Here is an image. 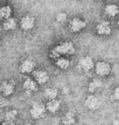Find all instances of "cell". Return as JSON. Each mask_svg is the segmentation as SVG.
<instances>
[{"label": "cell", "instance_id": "1", "mask_svg": "<svg viewBox=\"0 0 119 125\" xmlns=\"http://www.w3.org/2000/svg\"><path fill=\"white\" fill-rule=\"evenodd\" d=\"M75 47L71 42H65L56 46L51 52V57L59 58L62 55H72L75 53Z\"/></svg>", "mask_w": 119, "mask_h": 125}, {"label": "cell", "instance_id": "2", "mask_svg": "<svg viewBox=\"0 0 119 125\" xmlns=\"http://www.w3.org/2000/svg\"><path fill=\"white\" fill-rule=\"evenodd\" d=\"M29 113L33 119H40L45 116L46 108L39 102H35L29 110Z\"/></svg>", "mask_w": 119, "mask_h": 125}, {"label": "cell", "instance_id": "3", "mask_svg": "<svg viewBox=\"0 0 119 125\" xmlns=\"http://www.w3.org/2000/svg\"><path fill=\"white\" fill-rule=\"evenodd\" d=\"M94 67V63L92 58L90 56H85L79 59L78 68L81 71H88Z\"/></svg>", "mask_w": 119, "mask_h": 125}, {"label": "cell", "instance_id": "4", "mask_svg": "<svg viewBox=\"0 0 119 125\" xmlns=\"http://www.w3.org/2000/svg\"><path fill=\"white\" fill-rule=\"evenodd\" d=\"M95 71L96 74L100 77L107 76L110 73L111 67L109 64L106 62H99L95 66Z\"/></svg>", "mask_w": 119, "mask_h": 125}, {"label": "cell", "instance_id": "5", "mask_svg": "<svg viewBox=\"0 0 119 125\" xmlns=\"http://www.w3.org/2000/svg\"><path fill=\"white\" fill-rule=\"evenodd\" d=\"M85 105L87 108L91 111H96L101 106V101L95 95H88L85 102Z\"/></svg>", "mask_w": 119, "mask_h": 125}, {"label": "cell", "instance_id": "6", "mask_svg": "<svg viewBox=\"0 0 119 125\" xmlns=\"http://www.w3.org/2000/svg\"><path fill=\"white\" fill-rule=\"evenodd\" d=\"M96 33L99 35H110L111 33V29L110 23L108 21H102L96 27Z\"/></svg>", "mask_w": 119, "mask_h": 125}, {"label": "cell", "instance_id": "7", "mask_svg": "<svg viewBox=\"0 0 119 125\" xmlns=\"http://www.w3.org/2000/svg\"><path fill=\"white\" fill-rule=\"evenodd\" d=\"M69 27H70V30L72 32L77 33L86 27V23L84 21L81 20L78 18H74L70 21Z\"/></svg>", "mask_w": 119, "mask_h": 125}, {"label": "cell", "instance_id": "8", "mask_svg": "<svg viewBox=\"0 0 119 125\" xmlns=\"http://www.w3.org/2000/svg\"><path fill=\"white\" fill-rule=\"evenodd\" d=\"M20 24V27L24 31L32 30L34 27L35 18L30 15H26L22 18Z\"/></svg>", "mask_w": 119, "mask_h": 125}, {"label": "cell", "instance_id": "9", "mask_svg": "<svg viewBox=\"0 0 119 125\" xmlns=\"http://www.w3.org/2000/svg\"><path fill=\"white\" fill-rule=\"evenodd\" d=\"M23 88L27 95H30L31 93L37 90V85L33 79L27 78L24 83Z\"/></svg>", "mask_w": 119, "mask_h": 125}, {"label": "cell", "instance_id": "10", "mask_svg": "<svg viewBox=\"0 0 119 125\" xmlns=\"http://www.w3.org/2000/svg\"><path fill=\"white\" fill-rule=\"evenodd\" d=\"M33 76L36 82L39 84H44L48 81L49 75L44 71H36L33 73Z\"/></svg>", "mask_w": 119, "mask_h": 125}, {"label": "cell", "instance_id": "11", "mask_svg": "<svg viewBox=\"0 0 119 125\" xmlns=\"http://www.w3.org/2000/svg\"><path fill=\"white\" fill-rule=\"evenodd\" d=\"M14 88L15 86L12 81H5L2 83L1 91L4 96H8L14 93Z\"/></svg>", "mask_w": 119, "mask_h": 125}, {"label": "cell", "instance_id": "12", "mask_svg": "<svg viewBox=\"0 0 119 125\" xmlns=\"http://www.w3.org/2000/svg\"><path fill=\"white\" fill-rule=\"evenodd\" d=\"M35 62L30 59H26L23 62H22L20 67V71L22 73H30L33 71L35 68Z\"/></svg>", "mask_w": 119, "mask_h": 125}, {"label": "cell", "instance_id": "13", "mask_svg": "<svg viewBox=\"0 0 119 125\" xmlns=\"http://www.w3.org/2000/svg\"><path fill=\"white\" fill-rule=\"evenodd\" d=\"M60 108V101L53 99L50 100L46 105V108L50 113L54 114L57 111H59Z\"/></svg>", "mask_w": 119, "mask_h": 125}, {"label": "cell", "instance_id": "14", "mask_svg": "<svg viewBox=\"0 0 119 125\" xmlns=\"http://www.w3.org/2000/svg\"><path fill=\"white\" fill-rule=\"evenodd\" d=\"M119 13V7L115 4L107 5L105 8V14L109 17H115Z\"/></svg>", "mask_w": 119, "mask_h": 125}, {"label": "cell", "instance_id": "15", "mask_svg": "<svg viewBox=\"0 0 119 125\" xmlns=\"http://www.w3.org/2000/svg\"><path fill=\"white\" fill-rule=\"evenodd\" d=\"M62 122L63 125H72L76 122L75 114L72 112H66L62 118Z\"/></svg>", "mask_w": 119, "mask_h": 125}, {"label": "cell", "instance_id": "16", "mask_svg": "<svg viewBox=\"0 0 119 125\" xmlns=\"http://www.w3.org/2000/svg\"><path fill=\"white\" fill-rule=\"evenodd\" d=\"M3 27L6 31H13L17 27V20L14 18L5 19L3 23Z\"/></svg>", "mask_w": 119, "mask_h": 125}, {"label": "cell", "instance_id": "17", "mask_svg": "<svg viewBox=\"0 0 119 125\" xmlns=\"http://www.w3.org/2000/svg\"><path fill=\"white\" fill-rule=\"evenodd\" d=\"M44 97L50 101V100L56 99L58 95V92L54 88H48V89L44 90Z\"/></svg>", "mask_w": 119, "mask_h": 125}, {"label": "cell", "instance_id": "18", "mask_svg": "<svg viewBox=\"0 0 119 125\" xmlns=\"http://www.w3.org/2000/svg\"><path fill=\"white\" fill-rule=\"evenodd\" d=\"M102 85V82L99 79H94L90 83L88 84V90L90 93H94Z\"/></svg>", "mask_w": 119, "mask_h": 125}, {"label": "cell", "instance_id": "19", "mask_svg": "<svg viewBox=\"0 0 119 125\" xmlns=\"http://www.w3.org/2000/svg\"><path fill=\"white\" fill-rule=\"evenodd\" d=\"M56 64L59 68L62 70H66L69 67L70 62L66 58H60L57 59Z\"/></svg>", "mask_w": 119, "mask_h": 125}, {"label": "cell", "instance_id": "20", "mask_svg": "<svg viewBox=\"0 0 119 125\" xmlns=\"http://www.w3.org/2000/svg\"><path fill=\"white\" fill-rule=\"evenodd\" d=\"M11 9L9 5H5L0 9V18L2 19H8L11 17Z\"/></svg>", "mask_w": 119, "mask_h": 125}, {"label": "cell", "instance_id": "21", "mask_svg": "<svg viewBox=\"0 0 119 125\" xmlns=\"http://www.w3.org/2000/svg\"><path fill=\"white\" fill-rule=\"evenodd\" d=\"M17 115V112L14 109H11V110H8L7 111L5 114V118L6 121H14L16 119Z\"/></svg>", "mask_w": 119, "mask_h": 125}, {"label": "cell", "instance_id": "22", "mask_svg": "<svg viewBox=\"0 0 119 125\" xmlns=\"http://www.w3.org/2000/svg\"><path fill=\"white\" fill-rule=\"evenodd\" d=\"M110 100H111V102H115V101L119 100V86L115 90L114 93L111 95Z\"/></svg>", "mask_w": 119, "mask_h": 125}, {"label": "cell", "instance_id": "23", "mask_svg": "<svg viewBox=\"0 0 119 125\" xmlns=\"http://www.w3.org/2000/svg\"><path fill=\"white\" fill-rule=\"evenodd\" d=\"M66 20V14H65L64 12H61L59 13L57 15V21L60 23H63Z\"/></svg>", "mask_w": 119, "mask_h": 125}, {"label": "cell", "instance_id": "24", "mask_svg": "<svg viewBox=\"0 0 119 125\" xmlns=\"http://www.w3.org/2000/svg\"><path fill=\"white\" fill-rule=\"evenodd\" d=\"M0 105H1V108H3V107H5L7 105H8V101L7 100L5 97H1V100H0Z\"/></svg>", "mask_w": 119, "mask_h": 125}, {"label": "cell", "instance_id": "25", "mask_svg": "<svg viewBox=\"0 0 119 125\" xmlns=\"http://www.w3.org/2000/svg\"><path fill=\"white\" fill-rule=\"evenodd\" d=\"M2 125H14V121H5L3 123H2Z\"/></svg>", "mask_w": 119, "mask_h": 125}, {"label": "cell", "instance_id": "26", "mask_svg": "<svg viewBox=\"0 0 119 125\" xmlns=\"http://www.w3.org/2000/svg\"><path fill=\"white\" fill-rule=\"evenodd\" d=\"M24 125H32V124H29V123H28V124H25Z\"/></svg>", "mask_w": 119, "mask_h": 125}, {"label": "cell", "instance_id": "27", "mask_svg": "<svg viewBox=\"0 0 119 125\" xmlns=\"http://www.w3.org/2000/svg\"><path fill=\"white\" fill-rule=\"evenodd\" d=\"M118 27H119V19H118Z\"/></svg>", "mask_w": 119, "mask_h": 125}, {"label": "cell", "instance_id": "28", "mask_svg": "<svg viewBox=\"0 0 119 125\" xmlns=\"http://www.w3.org/2000/svg\"><path fill=\"white\" fill-rule=\"evenodd\" d=\"M118 114H119V108H118Z\"/></svg>", "mask_w": 119, "mask_h": 125}]
</instances>
